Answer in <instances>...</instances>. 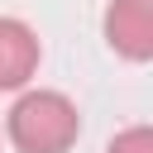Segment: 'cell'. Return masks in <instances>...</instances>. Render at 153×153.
I'll return each instance as SVG.
<instances>
[{"label":"cell","mask_w":153,"mask_h":153,"mask_svg":"<svg viewBox=\"0 0 153 153\" xmlns=\"http://www.w3.org/2000/svg\"><path fill=\"white\" fill-rule=\"evenodd\" d=\"M100 29L124 62H153V0H110Z\"/></svg>","instance_id":"obj_2"},{"label":"cell","mask_w":153,"mask_h":153,"mask_svg":"<svg viewBox=\"0 0 153 153\" xmlns=\"http://www.w3.org/2000/svg\"><path fill=\"white\" fill-rule=\"evenodd\" d=\"M5 134L19 153H72L81 139L76 100L62 91H24L5 115Z\"/></svg>","instance_id":"obj_1"},{"label":"cell","mask_w":153,"mask_h":153,"mask_svg":"<svg viewBox=\"0 0 153 153\" xmlns=\"http://www.w3.org/2000/svg\"><path fill=\"white\" fill-rule=\"evenodd\" d=\"M38 33L14 19V14H0V91H24L38 72Z\"/></svg>","instance_id":"obj_3"},{"label":"cell","mask_w":153,"mask_h":153,"mask_svg":"<svg viewBox=\"0 0 153 153\" xmlns=\"http://www.w3.org/2000/svg\"><path fill=\"white\" fill-rule=\"evenodd\" d=\"M105 153H153V124H129V129H120V134L105 143Z\"/></svg>","instance_id":"obj_4"}]
</instances>
